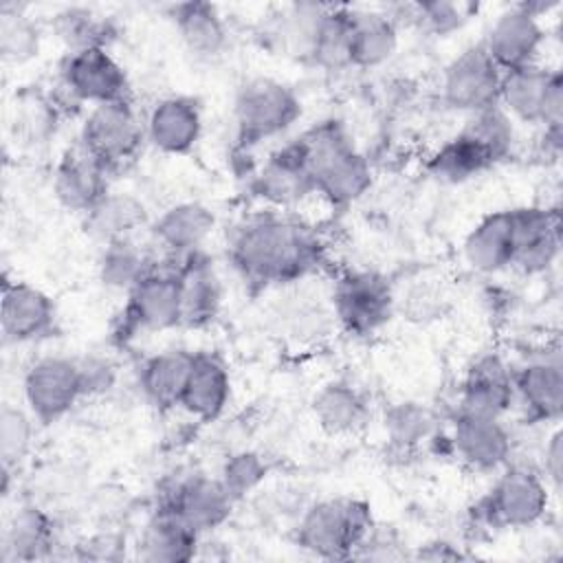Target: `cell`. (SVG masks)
<instances>
[{"label":"cell","mask_w":563,"mask_h":563,"mask_svg":"<svg viewBox=\"0 0 563 563\" xmlns=\"http://www.w3.org/2000/svg\"><path fill=\"white\" fill-rule=\"evenodd\" d=\"M55 532L48 515L37 506H22L4 530V561H35L48 556Z\"/></svg>","instance_id":"obj_34"},{"label":"cell","mask_w":563,"mask_h":563,"mask_svg":"<svg viewBox=\"0 0 563 563\" xmlns=\"http://www.w3.org/2000/svg\"><path fill=\"white\" fill-rule=\"evenodd\" d=\"M55 325V303L51 297L26 284L9 282L2 284V310L0 328L9 343H31L46 336Z\"/></svg>","instance_id":"obj_21"},{"label":"cell","mask_w":563,"mask_h":563,"mask_svg":"<svg viewBox=\"0 0 563 563\" xmlns=\"http://www.w3.org/2000/svg\"><path fill=\"white\" fill-rule=\"evenodd\" d=\"M464 262L482 275H495L512 266L515 233L510 209H497L484 216L462 242Z\"/></svg>","instance_id":"obj_25"},{"label":"cell","mask_w":563,"mask_h":563,"mask_svg":"<svg viewBox=\"0 0 563 563\" xmlns=\"http://www.w3.org/2000/svg\"><path fill=\"white\" fill-rule=\"evenodd\" d=\"M202 134V112L196 99L169 95L145 114V139L163 154H187Z\"/></svg>","instance_id":"obj_20"},{"label":"cell","mask_w":563,"mask_h":563,"mask_svg":"<svg viewBox=\"0 0 563 563\" xmlns=\"http://www.w3.org/2000/svg\"><path fill=\"white\" fill-rule=\"evenodd\" d=\"M543 42L545 31L541 18L528 7V2H517L512 7H506L493 20L482 46L506 73L541 62L539 53L543 48Z\"/></svg>","instance_id":"obj_12"},{"label":"cell","mask_w":563,"mask_h":563,"mask_svg":"<svg viewBox=\"0 0 563 563\" xmlns=\"http://www.w3.org/2000/svg\"><path fill=\"white\" fill-rule=\"evenodd\" d=\"M200 537L174 510L158 506L139 539V559L150 563H187L198 554Z\"/></svg>","instance_id":"obj_26"},{"label":"cell","mask_w":563,"mask_h":563,"mask_svg":"<svg viewBox=\"0 0 563 563\" xmlns=\"http://www.w3.org/2000/svg\"><path fill=\"white\" fill-rule=\"evenodd\" d=\"M216 231V213L198 200L176 202L152 222L156 246L169 257H183L202 251L205 242Z\"/></svg>","instance_id":"obj_22"},{"label":"cell","mask_w":563,"mask_h":563,"mask_svg":"<svg viewBox=\"0 0 563 563\" xmlns=\"http://www.w3.org/2000/svg\"><path fill=\"white\" fill-rule=\"evenodd\" d=\"M451 446L473 471L493 473L510 464L512 435L504 418L457 411L451 429Z\"/></svg>","instance_id":"obj_16"},{"label":"cell","mask_w":563,"mask_h":563,"mask_svg":"<svg viewBox=\"0 0 563 563\" xmlns=\"http://www.w3.org/2000/svg\"><path fill=\"white\" fill-rule=\"evenodd\" d=\"M306 57L325 68L341 70L352 66L350 62V7L323 4L314 24Z\"/></svg>","instance_id":"obj_33"},{"label":"cell","mask_w":563,"mask_h":563,"mask_svg":"<svg viewBox=\"0 0 563 563\" xmlns=\"http://www.w3.org/2000/svg\"><path fill=\"white\" fill-rule=\"evenodd\" d=\"M394 312V295L385 277L372 271H347L332 288V314L354 336L378 332Z\"/></svg>","instance_id":"obj_8"},{"label":"cell","mask_w":563,"mask_h":563,"mask_svg":"<svg viewBox=\"0 0 563 563\" xmlns=\"http://www.w3.org/2000/svg\"><path fill=\"white\" fill-rule=\"evenodd\" d=\"M191 363L194 352L180 347L163 350L145 358L139 369V385L145 398L161 409L178 407L183 389L189 378Z\"/></svg>","instance_id":"obj_32"},{"label":"cell","mask_w":563,"mask_h":563,"mask_svg":"<svg viewBox=\"0 0 563 563\" xmlns=\"http://www.w3.org/2000/svg\"><path fill=\"white\" fill-rule=\"evenodd\" d=\"M312 413L325 433L352 435L365 427L369 418V405L358 387L343 380H332L317 391L312 400Z\"/></svg>","instance_id":"obj_31"},{"label":"cell","mask_w":563,"mask_h":563,"mask_svg":"<svg viewBox=\"0 0 563 563\" xmlns=\"http://www.w3.org/2000/svg\"><path fill=\"white\" fill-rule=\"evenodd\" d=\"M374 528L369 506L352 497L321 499L299 519L297 543L319 559H352Z\"/></svg>","instance_id":"obj_3"},{"label":"cell","mask_w":563,"mask_h":563,"mask_svg":"<svg viewBox=\"0 0 563 563\" xmlns=\"http://www.w3.org/2000/svg\"><path fill=\"white\" fill-rule=\"evenodd\" d=\"M319 235L292 211L266 209L240 220L229 240V257L244 282L290 284L321 262Z\"/></svg>","instance_id":"obj_1"},{"label":"cell","mask_w":563,"mask_h":563,"mask_svg":"<svg viewBox=\"0 0 563 563\" xmlns=\"http://www.w3.org/2000/svg\"><path fill=\"white\" fill-rule=\"evenodd\" d=\"M253 191L266 202V209L277 211H295L310 196H317L295 139L271 152L260 165L253 176Z\"/></svg>","instance_id":"obj_15"},{"label":"cell","mask_w":563,"mask_h":563,"mask_svg":"<svg viewBox=\"0 0 563 563\" xmlns=\"http://www.w3.org/2000/svg\"><path fill=\"white\" fill-rule=\"evenodd\" d=\"M108 178L110 172L77 143L55 165L53 194L66 211L86 216L110 191Z\"/></svg>","instance_id":"obj_19"},{"label":"cell","mask_w":563,"mask_h":563,"mask_svg":"<svg viewBox=\"0 0 563 563\" xmlns=\"http://www.w3.org/2000/svg\"><path fill=\"white\" fill-rule=\"evenodd\" d=\"M169 18L185 48L198 59H216L229 42L227 24L216 4L180 2L169 9Z\"/></svg>","instance_id":"obj_28"},{"label":"cell","mask_w":563,"mask_h":563,"mask_svg":"<svg viewBox=\"0 0 563 563\" xmlns=\"http://www.w3.org/2000/svg\"><path fill=\"white\" fill-rule=\"evenodd\" d=\"M59 84L73 101L90 108L130 97L128 73L108 48L66 53L59 66Z\"/></svg>","instance_id":"obj_10"},{"label":"cell","mask_w":563,"mask_h":563,"mask_svg":"<svg viewBox=\"0 0 563 563\" xmlns=\"http://www.w3.org/2000/svg\"><path fill=\"white\" fill-rule=\"evenodd\" d=\"M438 418L424 402H396L385 413V431L394 446L413 449L435 435Z\"/></svg>","instance_id":"obj_39"},{"label":"cell","mask_w":563,"mask_h":563,"mask_svg":"<svg viewBox=\"0 0 563 563\" xmlns=\"http://www.w3.org/2000/svg\"><path fill=\"white\" fill-rule=\"evenodd\" d=\"M488 495L479 504V519L493 528H530L550 510L552 488L537 468L504 466Z\"/></svg>","instance_id":"obj_6"},{"label":"cell","mask_w":563,"mask_h":563,"mask_svg":"<svg viewBox=\"0 0 563 563\" xmlns=\"http://www.w3.org/2000/svg\"><path fill=\"white\" fill-rule=\"evenodd\" d=\"M266 473H268V464L260 453L238 451L224 460L218 479L222 482L227 493L233 497V501H240L266 479Z\"/></svg>","instance_id":"obj_42"},{"label":"cell","mask_w":563,"mask_h":563,"mask_svg":"<svg viewBox=\"0 0 563 563\" xmlns=\"http://www.w3.org/2000/svg\"><path fill=\"white\" fill-rule=\"evenodd\" d=\"M145 141V119L130 97L92 106L79 132V145H84L110 174L130 165Z\"/></svg>","instance_id":"obj_5"},{"label":"cell","mask_w":563,"mask_h":563,"mask_svg":"<svg viewBox=\"0 0 563 563\" xmlns=\"http://www.w3.org/2000/svg\"><path fill=\"white\" fill-rule=\"evenodd\" d=\"M552 73H554V68H550L541 62L528 64V66H521L515 70H506L501 75L497 103L506 110V114L512 121L541 125L545 90H548Z\"/></svg>","instance_id":"obj_30"},{"label":"cell","mask_w":563,"mask_h":563,"mask_svg":"<svg viewBox=\"0 0 563 563\" xmlns=\"http://www.w3.org/2000/svg\"><path fill=\"white\" fill-rule=\"evenodd\" d=\"M57 37L66 44L68 53L86 48H108L112 40L110 20L86 7H66L53 18Z\"/></svg>","instance_id":"obj_37"},{"label":"cell","mask_w":563,"mask_h":563,"mask_svg":"<svg viewBox=\"0 0 563 563\" xmlns=\"http://www.w3.org/2000/svg\"><path fill=\"white\" fill-rule=\"evenodd\" d=\"M495 163L490 156L462 130L444 141L429 158V174L446 185H460L466 183L486 169H490Z\"/></svg>","instance_id":"obj_36"},{"label":"cell","mask_w":563,"mask_h":563,"mask_svg":"<svg viewBox=\"0 0 563 563\" xmlns=\"http://www.w3.org/2000/svg\"><path fill=\"white\" fill-rule=\"evenodd\" d=\"M301 117L297 92L275 77L246 79L233 99L238 139L246 145L271 141L290 130Z\"/></svg>","instance_id":"obj_4"},{"label":"cell","mask_w":563,"mask_h":563,"mask_svg":"<svg viewBox=\"0 0 563 563\" xmlns=\"http://www.w3.org/2000/svg\"><path fill=\"white\" fill-rule=\"evenodd\" d=\"M462 132L468 134L490 156L493 163L508 158L517 141L515 121L506 114V110L499 103L466 114Z\"/></svg>","instance_id":"obj_38"},{"label":"cell","mask_w":563,"mask_h":563,"mask_svg":"<svg viewBox=\"0 0 563 563\" xmlns=\"http://www.w3.org/2000/svg\"><path fill=\"white\" fill-rule=\"evenodd\" d=\"M457 411L504 418L515 407L512 367L499 354L475 358L460 385Z\"/></svg>","instance_id":"obj_18"},{"label":"cell","mask_w":563,"mask_h":563,"mask_svg":"<svg viewBox=\"0 0 563 563\" xmlns=\"http://www.w3.org/2000/svg\"><path fill=\"white\" fill-rule=\"evenodd\" d=\"M552 125H563V77L559 68H554L550 77L545 101H543V114H541V128H552Z\"/></svg>","instance_id":"obj_46"},{"label":"cell","mask_w":563,"mask_h":563,"mask_svg":"<svg viewBox=\"0 0 563 563\" xmlns=\"http://www.w3.org/2000/svg\"><path fill=\"white\" fill-rule=\"evenodd\" d=\"M420 559H427V561H451V559H460L462 554L446 541H433V543H427L424 548H420L418 552Z\"/></svg>","instance_id":"obj_47"},{"label":"cell","mask_w":563,"mask_h":563,"mask_svg":"<svg viewBox=\"0 0 563 563\" xmlns=\"http://www.w3.org/2000/svg\"><path fill=\"white\" fill-rule=\"evenodd\" d=\"M539 473L543 475V479L548 482L552 493H556L561 488V482H563V433H561V429H554L548 435L543 451H541Z\"/></svg>","instance_id":"obj_44"},{"label":"cell","mask_w":563,"mask_h":563,"mask_svg":"<svg viewBox=\"0 0 563 563\" xmlns=\"http://www.w3.org/2000/svg\"><path fill=\"white\" fill-rule=\"evenodd\" d=\"M233 504L235 501L222 482L202 473H191L176 479L161 501V506L174 510L198 534L220 528L229 519Z\"/></svg>","instance_id":"obj_17"},{"label":"cell","mask_w":563,"mask_h":563,"mask_svg":"<svg viewBox=\"0 0 563 563\" xmlns=\"http://www.w3.org/2000/svg\"><path fill=\"white\" fill-rule=\"evenodd\" d=\"M0 53L9 64H24L40 53V31L20 7H0Z\"/></svg>","instance_id":"obj_40"},{"label":"cell","mask_w":563,"mask_h":563,"mask_svg":"<svg viewBox=\"0 0 563 563\" xmlns=\"http://www.w3.org/2000/svg\"><path fill=\"white\" fill-rule=\"evenodd\" d=\"M145 224H147L145 205L136 196L125 191H108L84 216V231L99 246L114 240L134 238Z\"/></svg>","instance_id":"obj_29"},{"label":"cell","mask_w":563,"mask_h":563,"mask_svg":"<svg viewBox=\"0 0 563 563\" xmlns=\"http://www.w3.org/2000/svg\"><path fill=\"white\" fill-rule=\"evenodd\" d=\"M504 70L493 62L482 42L466 46L442 73V101L457 112L473 114L497 106Z\"/></svg>","instance_id":"obj_9"},{"label":"cell","mask_w":563,"mask_h":563,"mask_svg":"<svg viewBox=\"0 0 563 563\" xmlns=\"http://www.w3.org/2000/svg\"><path fill=\"white\" fill-rule=\"evenodd\" d=\"M515 257L512 266L521 275L548 273L561 253V216L556 207H512Z\"/></svg>","instance_id":"obj_13"},{"label":"cell","mask_w":563,"mask_h":563,"mask_svg":"<svg viewBox=\"0 0 563 563\" xmlns=\"http://www.w3.org/2000/svg\"><path fill=\"white\" fill-rule=\"evenodd\" d=\"M79 363V376H81V389L84 396L92 394H103L112 387L114 383V369L110 363L101 358H84Z\"/></svg>","instance_id":"obj_45"},{"label":"cell","mask_w":563,"mask_h":563,"mask_svg":"<svg viewBox=\"0 0 563 563\" xmlns=\"http://www.w3.org/2000/svg\"><path fill=\"white\" fill-rule=\"evenodd\" d=\"M33 446V413L4 402L0 407V460L2 468L15 471Z\"/></svg>","instance_id":"obj_41"},{"label":"cell","mask_w":563,"mask_h":563,"mask_svg":"<svg viewBox=\"0 0 563 563\" xmlns=\"http://www.w3.org/2000/svg\"><path fill=\"white\" fill-rule=\"evenodd\" d=\"M229 400L231 376L224 361L211 352H194V363L178 407L196 420L211 422L224 413Z\"/></svg>","instance_id":"obj_23"},{"label":"cell","mask_w":563,"mask_h":563,"mask_svg":"<svg viewBox=\"0 0 563 563\" xmlns=\"http://www.w3.org/2000/svg\"><path fill=\"white\" fill-rule=\"evenodd\" d=\"M154 257L139 246L134 238L114 240L101 246L97 257V277L108 290L130 292L150 271Z\"/></svg>","instance_id":"obj_35"},{"label":"cell","mask_w":563,"mask_h":563,"mask_svg":"<svg viewBox=\"0 0 563 563\" xmlns=\"http://www.w3.org/2000/svg\"><path fill=\"white\" fill-rule=\"evenodd\" d=\"M180 277V312L183 325L202 328L211 323L222 306L220 275L200 251L176 257Z\"/></svg>","instance_id":"obj_24"},{"label":"cell","mask_w":563,"mask_h":563,"mask_svg":"<svg viewBox=\"0 0 563 563\" xmlns=\"http://www.w3.org/2000/svg\"><path fill=\"white\" fill-rule=\"evenodd\" d=\"M22 391L33 418L57 422L84 398L79 363L59 354L40 356L24 372Z\"/></svg>","instance_id":"obj_11"},{"label":"cell","mask_w":563,"mask_h":563,"mask_svg":"<svg viewBox=\"0 0 563 563\" xmlns=\"http://www.w3.org/2000/svg\"><path fill=\"white\" fill-rule=\"evenodd\" d=\"M398 51V22L389 11L350 7V62L356 68H376Z\"/></svg>","instance_id":"obj_27"},{"label":"cell","mask_w":563,"mask_h":563,"mask_svg":"<svg viewBox=\"0 0 563 563\" xmlns=\"http://www.w3.org/2000/svg\"><path fill=\"white\" fill-rule=\"evenodd\" d=\"M123 317L128 330L132 332H163L183 325L180 277L176 257H154L150 271L128 292Z\"/></svg>","instance_id":"obj_7"},{"label":"cell","mask_w":563,"mask_h":563,"mask_svg":"<svg viewBox=\"0 0 563 563\" xmlns=\"http://www.w3.org/2000/svg\"><path fill=\"white\" fill-rule=\"evenodd\" d=\"M310 172L314 194L332 207L363 198L374 180L369 161L358 152L341 121H319L295 139Z\"/></svg>","instance_id":"obj_2"},{"label":"cell","mask_w":563,"mask_h":563,"mask_svg":"<svg viewBox=\"0 0 563 563\" xmlns=\"http://www.w3.org/2000/svg\"><path fill=\"white\" fill-rule=\"evenodd\" d=\"M515 405L532 422H559L563 413V363L559 350H545L512 367Z\"/></svg>","instance_id":"obj_14"},{"label":"cell","mask_w":563,"mask_h":563,"mask_svg":"<svg viewBox=\"0 0 563 563\" xmlns=\"http://www.w3.org/2000/svg\"><path fill=\"white\" fill-rule=\"evenodd\" d=\"M405 11L411 15L413 22H418L422 29L440 37L455 33L466 22V13L462 4H455V2H442V0L416 2V4H405Z\"/></svg>","instance_id":"obj_43"}]
</instances>
